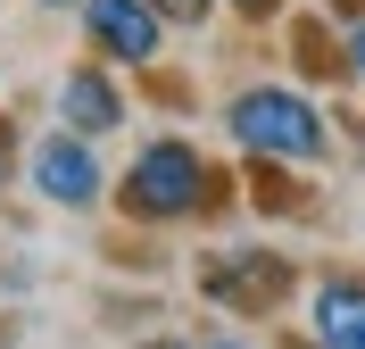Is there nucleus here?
I'll return each instance as SVG.
<instances>
[{"label": "nucleus", "instance_id": "1", "mask_svg": "<svg viewBox=\"0 0 365 349\" xmlns=\"http://www.w3.org/2000/svg\"><path fill=\"white\" fill-rule=\"evenodd\" d=\"M225 133L241 141L250 158H291V166H316L324 150H332L324 108L307 92H291V84H250V92L225 108Z\"/></svg>", "mask_w": 365, "mask_h": 349}, {"label": "nucleus", "instance_id": "2", "mask_svg": "<svg viewBox=\"0 0 365 349\" xmlns=\"http://www.w3.org/2000/svg\"><path fill=\"white\" fill-rule=\"evenodd\" d=\"M207 191H216V175H207V158L191 150V141H150L133 166H125V208L141 216V225H175V216H200Z\"/></svg>", "mask_w": 365, "mask_h": 349}, {"label": "nucleus", "instance_id": "3", "mask_svg": "<svg viewBox=\"0 0 365 349\" xmlns=\"http://www.w3.org/2000/svg\"><path fill=\"white\" fill-rule=\"evenodd\" d=\"M34 191H42L50 208H91V200H100V191H108V175H100V158H91V141L83 133H67V125H58V133L50 141H34Z\"/></svg>", "mask_w": 365, "mask_h": 349}, {"label": "nucleus", "instance_id": "4", "mask_svg": "<svg viewBox=\"0 0 365 349\" xmlns=\"http://www.w3.org/2000/svg\"><path fill=\"white\" fill-rule=\"evenodd\" d=\"M83 34L100 42V59H116V67H150L158 59V34H166V17L150 9V0H83Z\"/></svg>", "mask_w": 365, "mask_h": 349}, {"label": "nucleus", "instance_id": "5", "mask_svg": "<svg viewBox=\"0 0 365 349\" xmlns=\"http://www.w3.org/2000/svg\"><path fill=\"white\" fill-rule=\"evenodd\" d=\"M200 283L216 291L225 308H241V316H257V308H274L282 291H291V266L274 250H225V258H207Z\"/></svg>", "mask_w": 365, "mask_h": 349}, {"label": "nucleus", "instance_id": "6", "mask_svg": "<svg viewBox=\"0 0 365 349\" xmlns=\"http://www.w3.org/2000/svg\"><path fill=\"white\" fill-rule=\"evenodd\" d=\"M58 125H67V133H116V125H125V92H116L108 75L100 67H75L67 84H58Z\"/></svg>", "mask_w": 365, "mask_h": 349}, {"label": "nucleus", "instance_id": "7", "mask_svg": "<svg viewBox=\"0 0 365 349\" xmlns=\"http://www.w3.org/2000/svg\"><path fill=\"white\" fill-rule=\"evenodd\" d=\"M307 325H316V349H365V275H332V283H316Z\"/></svg>", "mask_w": 365, "mask_h": 349}, {"label": "nucleus", "instance_id": "8", "mask_svg": "<svg viewBox=\"0 0 365 349\" xmlns=\"http://www.w3.org/2000/svg\"><path fill=\"white\" fill-rule=\"evenodd\" d=\"M150 9H158V17H175V25H200L216 0H150Z\"/></svg>", "mask_w": 365, "mask_h": 349}, {"label": "nucleus", "instance_id": "9", "mask_svg": "<svg viewBox=\"0 0 365 349\" xmlns=\"http://www.w3.org/2000/svg\"><path fill=\"white\" fill-rule=\"evenodd\" d=\"M349 67L365 75V17H357V34H349Z\"/></svg>", "mask_w": 365, "mask_h": 349}, {"label": "nucleus", "instance_id": "10", "mask_svg": "<svg viewBox=\"0 0 365 349\" xmlns=\"http://www.w3.org/2000/svg\"><path fill=\"white\" fill-rule=\"evenodd\" d=\"M232 9H241V17H274V9H282V0H232Z\"/></svg>", "mask_w": 365, "mask_h": 349}, {"label": "nucleus", "instance_id": "11", "mask_svg": "<svg viewBox=\"0 0 365 349\" xmlns=\"http://www.w3.org/2000/svg\"><path fill=\"white\" fill-rule=\"evenodd\" d=\"M9 150H17V133H9V125H0V166H9Z\"/></svg>", "mask_w": 365, "mask_h": 349}, {"label": "nucleus", "instance_id": "12", "mask_svg": "<svg viewBox=\"0 0 365 349\" xmlns=\"http://www.w3.org/2000/svg\"><path fill=\"white\" fill-rule=\"evenodd\" d=\"M207 349H250V341H207Z\"/></svg>", "mask_w": 365, "mask_h": 349}, {"label": "nucleus", "instance_id": "13", "mask_svg": "<svg viewBox=\"0 0 365 349\" xmlns=\"http://www.w3.org/2000/svg\"><path fill=\"white\" fill-rule=\"evenodd\" d=\"M141 349H182V341H141Z\"/></svg>", "mask_w": 365, "mask_h": 349}]
</instances>
